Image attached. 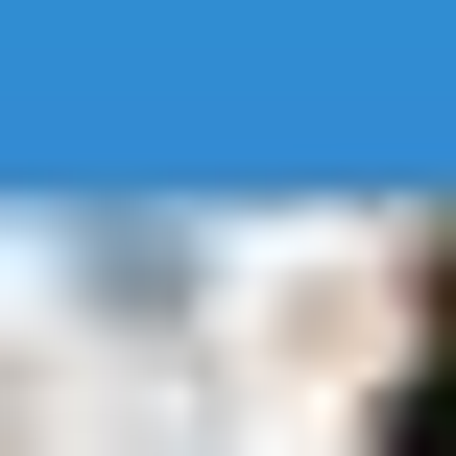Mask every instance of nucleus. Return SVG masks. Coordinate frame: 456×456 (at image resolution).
Returning <instances> with one entry per match:
<instances>
[{"mask_svg": "<svg viewBox=\"0 0 456 456\" xmlns=\"http://www.w3.org/2000/svg\"><path fill=\"white\" fill-rule=\"evenodd\" d=\"M433 456H456V385H433Z\"/></svg>", "mask_w": 456, "mask_h": 456, "instance_id": "1", "label": "nucleus"}]
</instances>
